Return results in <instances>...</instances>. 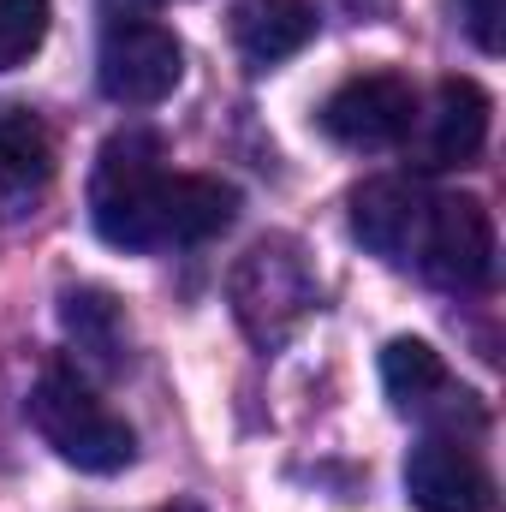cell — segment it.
Masks as SVG:
<instances>
[{
	"label": "cell",
	"instance_id": "obj_1",
	"mask_svg": "<svg viewBox=\"0 0 506 512\" xmlns=\"http://www.w3.org/2000/svg\"><path fill=\"white\" fill-rule=\"evenodd\" d=\"M239 191L209 173H167L155 131H114L90 173V221L114 251L203 245L233 227Z\"/></svg>",
	"mask_w": 506,
	"mask_h": 512
},
{
	"label": "cell",
	"instance_id": "obj_2",
	"mask_svg": "<svg viewBox=\"0 0 506 512\" xmlns=\"http://www.w3.org/2000/svg\"><path fill=\"white\" fill-rule=\"evenodd\" d=\"M24 411H30V429L54 447V459L78 465L90 477H114L137 459L131 423L78 370H42L30 399H24Z\"/></svg>",
	"mask_w": 506,
	"mask_h": 512
},
{
	"label": "cell",
	"instance_id": "obj_3",
	"mask_svg": "<svg viewBox=\"0 0 506 512\" xmlns=\"http://www.w3.org/2000/svg\"><path fill=\"white\" fill-rule=\"evenodd\" d=\"M227 298H233L239 328L262 352H274L304 328L322 286H316V268H310L298 239H256L251 251L239 256L233 280H227Z\"/></svg>",
	"mask_w": 506,
	"mask_h": 512
},
{
	"label": "cell",
	"instance_id": "obj_4",
	"mask_svg": "<svg viewBox=\"0 0 506 512\" xmlns=\"http://www.w3.org/2000/svg\"><path fill=\"white\" fill-rule=\"evenodd\" d=\"M185 78V48L167 24L155 18H108L102 48H96V84L120 108H155L179 90Z\"/></svg>",
	"mask_w": 506,
	"mask_h": 512
},
{
	"label": "cell",
	"instance_id": "obj_5",
	"mask_svg": "<svg viewBox=\"0 0 506 512\" xmlns=\"http://www.w3.org/2000/svg\"><path fill=\"white\" fill-rule=\"evenodd\" d=\"M417 274L447 292H483L495 280V221L483 197H435Z\"/></svg>",
	"mask_w": 506,
	"mask_h": 512
},
{
	"label": "cell",
	"instance_id": "obj_6",
	"mask_svg": "<svg viewBox=\"0 0 506 512\" xmlns=\"http://www.w3.org/2000/svg\"><path fill=\"white\" fill-rule=\"evenodd\" d=\"M316 126L340 149H393L417 126V90L399 72H358L322 102Z\"/></svg>",
	"mask_w": 506,
	"mask_h": 512
},
{
	"label": "cell",
	"instance_id": "obj_7",
	"mask_svg": "<svg viewBox=\"0 0 506 512\" xmlns=\"http://www.w3.org/2000/svg\"><path fill=\"white\" fill-rule=\"evenodd\" d=\"M405 501L417 512H489L495 507V477L465 435L429 429L405 459Z\"/></svg>",
	"mask_w": 506,
	"mask_h": 512
},
{
	"label": "cell",
	"instance_id": "obj_8",
	"mask_svg": "<svg viewBox=\"0 0 506 512\" xmlns=\"http://www.w3.org/2000/svg\"><path fill=\"white\" fill-rule=\"evenodd\" d=\"M435 191L417 179H370L352 191V239L387 268H417Z\"/></svg>",
	"mask_w": 506,
	"mask_h": 512
},
{
	"label": "cell",
	"instance_id": "obj_9",
	"mask_svg": "<svg viewBox=\"0 0 506 512\" xmlns=\"http://www.w3.org/2000/svg\"><path fill=\"white\" fill-rule=\"evenodd\" d=\"M381 387H387V399H393V411L399 417H483L477 405H471V393H459L453 376H447V364H441V352L429 346V340H411V334H399V340H387V352H381Z\"/></svg>",
	"mask_w": 506,
	"mask_h": 512
},
{
	"label": "cell",
	"instance_id": "obj_10",
	"mask_svg": "<svg viewBox=\"0 0 506 512\" xmlns=\"http://www.w3.org/2000/svg\"><path fill=\"white\" fill-rule=\"evenodd\" d=\"M489 96L483 84L471 78H441L435 84V102L429 114L417 108V149H423V167H465L471 155H483L489 143Z\"/></svg>",
	"mask_w": 506,
	"mask_h": 512
},
{
	"label": "cell",
	"instance_id": "obj_11",
	"mask_svg": "<svg viewBox=\"0 0 506 512\" xmlns=\"http://www.w3.org/2000/svg\"><path fill=\"white\" fill-rule=\"evenodd\" d=\"M54 185V137L30 108H0V215H30Z\"/></svg>",
	"mask_w": 506,
	"mask_h": 512
},
{
	"label": "cell",
	"instance_id": "obj_12",
	"mask_svg": "<svg viewBox=\"0 0 506 512\" xmlns=\"http://www.w3.org/2000/svg\"><path fill=\"white\" fill-rule=\"evenodd\" d=\"M310 36H316V6L310 0H239V12H233V48L256 72L292 60Z\"/></svg>",
	"mask_w": 506,
	"mask_h": 512
},
{
	"label": "cell",
	"instance_id": "obj_13",
	"mask_svg": "<svg viewBox=\"0 0 506 512\" xmlns=\"http://www.w3.org/2000/svg\"><path fill=\"white\" fill-rule=\"evenodd\" d=\"M60 322H66V334H72L78 352H90L108 370H126V310L114 304V292H102V286L66 292Z\"/></svg>",
	"mask_w": 506,
	"mask_h": 512
},
{
	"label": "cell",
	"instance_id": "obj_14",
	"mask_svg": "<svg viewBox=\"0 0 506 512\" xmlns=\"http://www.w3.org/2000/svg\"><path fill=\"white\" fill-rule=\"evenodd\" d=\"M54 0H0V72H18L48 42Z\"/></svg>",
	"mask_w": 506,
	"mask_h": 512
},
{
	"label": "cell",
	"instance_id": "obj_15",
	"mask_svg": "<svg viewBox=\"0 0 506 512\" xmlns=\"http://www.w3.org/2000/svg\"><path fill=\"white\" fill-rule=\"evenodd\" d=\"M459 18L471 30V42L483 54H501V24H506V0H459Z\"/></svg>",
	"mask_w": 506,
	"mask_h": 512
},
{
	"label": "cell",
	"instance_id": "obj_16",
	"mask_svg": "<svg viewBox=\"0 0 506 512\" xmlns=\"http://www.w3.org/2000/svg\"><path fill=\"white\" fill-rule=\"evenodd\" d=\"M149 6L161 0H108V18H149Z\"/></svg>",
	"mask_w": 506,
	"mask_h": 512
},
{
	"label": "cell",
	"instance_id": "obj_17",
	"mask_svg": "<svg viewBox=\"0 0 506 512\" xmlns=\"http://www.w3.org/2000/svg\"><path fill=\"white\" fill-rule=\"evenodd\" d=\"M179 512H191V507H179Z\"/></svg>",
	"mask_w": 506,
	"mask_h": 512
}]
</instances>
